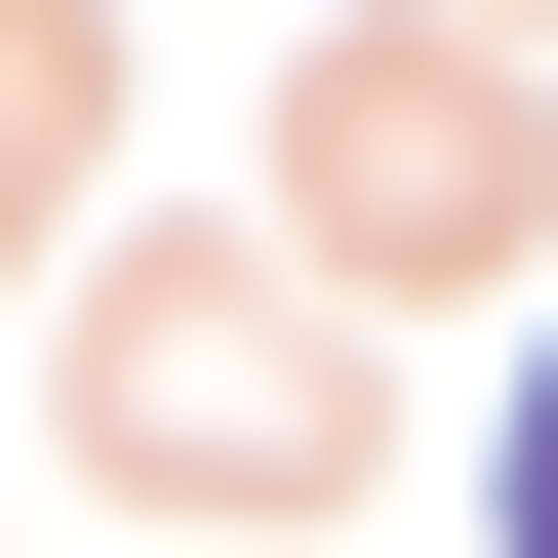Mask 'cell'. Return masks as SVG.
Returning <instances> with one entry per match:
<instances>
[{
	"label": "cell",
	"instance_id": "7a4b0ae2",
	"mask_svg": "<svg viewBox=\"0 0 558 558\" xmlns=\"http://www.w3.org/2000/svg\"><path fill=\"white\" fill-rule=\"evenodd\" d=\"M478 478H519V558H558V360H519V439H478Z\"/></svg>",
	"mask_w": 558,
	"mask_h": 558
},
{
	"label": "cell",
	"instance_id": "3957f363",
	"mask_svg": "<svg viewBox=\"0 0 558 558\" xmlns=\"http://www.w3.org/2000/svg\"><path fill=\"white\" fill-rule=\"evenodd\" d=\"M0 199H40V0H0Z\"/></svg>",
	"mask_w": 558,
	"mask_h": 558
},
{
	"label": "cell",
	"instance_id": "6da1fadb",
	"mask_svg": "<svg viewBox=\"0 0 558 558\" xmlns=\"http://www.w3.org/2000/svg\"><path fill=\"white\" fill-rule=\"evenodd\" d=\"M120 478H160V519H279V478H319V319L120 279Z\"/></svg>",
	"mask_w": 558,
	"mask_h": 558
}]
</instances>
